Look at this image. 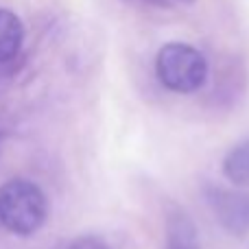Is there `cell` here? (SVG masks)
<instances>
[{"instance_id": "cell-1", "label": "cell", "mask_w": 249, "mask_h": 249, "mask_svg": "<svg viewBox=\"0 0 249 249\" xmlns=\"http://www.w3.org/2000/svg\"><path fill=\"white\" fill-rule=\"evenodd\" d=\"M48 203L39 186L11 179L0 186V228L18 236H29L44 225Z\"/></svg>"}, {"instance_id": "cell-2", "label": "cell", "mask_w": 249, "mask_h": 249, "mask_svg": "<svg viewBox=\"0 0 249 249\" xmlns=\"http://www.w3.org/2000/svg\"><path fill=\"white\" fill-rule=\"evenodd\" d=\"M208 59L201 51L184 42H168L155 57V74L166 90L193 94L208 81Z\"/></svg>"}, {"instance_id": "cell-3", "label": "cell", "mask_w": 249, "mask_h": 249, "mask_svg": "<svg viewBox=\"0 0 249 249\" xmlns=\"http://www.w3.org/2000/svg\"><path fill=\"white\" fill-rule=\"evenodd\" d=\"M210 206L214 210V216L230 234L249 232V195L241 190H223L214 188L210 193Z\"/></svg>"}, {"instance_id": "cell-4", "label": "cell", "mask_w": 249, "mask_h": 249, "mask_svg": "<svg viewBox=\"0 0 249 249\" xmlns=\"http://www.w3.org/2000/svg\"><path fill=\"white\" fill-rule=\"evenodd\" d=\"M166 249H199L197 232L186 212L175 210L166 219Z\"/></svg>"}, {"instance_id": "cell-5", "label": "cell", "mask_w": 249, "mask_h": 249, "mask_svg": "<svg viewBox=\"0 0 249 249\" xmlns=\"http://www.w3.org/2000/svg\"><path fill=\"white\" fill-rule=\"evenodd\" d=\"M24 29L16 13L9 9H0V64L13 59L22 46Z\"/></svg>"}, {"instance_id": "cell-6", "label": "cell", "mask_w": 249, "mask_h": 249, "mask_svg": "<svg viewBox=\"0 0 249 249\" xmlns=\"http://www.w3.org/2000/svg\"><path fill=\"white\" fill-rule=\"evenodd\" d=\"M223 175L238 188L249 186V138L234 144L223 158Z\"/></svg>"}, {"instance_id": "cell-7", "label": "cell", "mask_w": 249, "mask_h": 249, "mask_svg": "<svg viewBox=\"0 0 249 249\" xmlns=\"http://www.w3.org/2000/svg\"><path fill=\"white\" fill-rule=\"evenodd\" d=\"M68 249H109V247L94 236H83V238H77L74 243H70Z\"/></svg>"}, {"instance_id": "cell-8", "label": "cell", "mask_w": 249, "mask_h": 249, "mask_svg": "<svg viewBox=\"0 0 249 249\" xmlns=\"http://www.w3.org/2000/svg\"><path fill=\"white\" fill-rule=\"evenodd\" d=\"M171 2H173V4H175V2H184V4H190V2H195V0H171Z\"/></svg>"}]
</instances>
